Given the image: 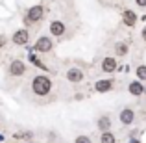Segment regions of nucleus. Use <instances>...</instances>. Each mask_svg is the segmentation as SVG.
<instances>
[{
	"instance_id": "nucleus-1",
	"label": "nucleus",
	"mask_w": 146,
	"mask_h": 143,
	"mask_svg": "<svg viewBox=\"0 0 146 143\" xmlns=\"http://www.w3.org/2000/svg\"><path fill=\"white\" fill-rule=\"evenodd\" d=\"M32 91L37 97H46L52 91V80L46 75H37L32 80Z\"/></svg>"
},
{
	"instance_id": "nucleus-2",
	"label": "nucleus",
	"mask_w": 146,
	"mask_h": 143,
	"mask_svg": "<svg viewBox=\"0 0 146 143\" xmlns=\"http://www.w3.org/2000/svg\"><path fill=\"white\" fill-rule=\"evenodd\" d=\"M43 15H44V6L43 4H35V6H32L26 11L24 22L26 24H35V22H39L41 19H43Z\"/></svg>"
},
{
	"instance_id": "nucleus-3",
	"label": "nucleus",
	"mask_w": 146,
	"mask_h": 143,
	"mask_svg": "<svg viewBox=\"0 0 146 143\" xmlns=\"http://www.w3.org/2000/svg\"><path fill=\"white\" fill-rule=\"evenodd\" d=\"M33 48H35L37 52H43V54L50 52V50L54 48V41H52V37H48V36H41L39 39L35 41Z\"/></svg>"
},
{
	"instance_id": "nucleus-4",
	"label": "nucleus",
	"mask_w": 146,
	"mask_h": 143,
	"mask_svg": "<svg viewBox=\"0 0 146 143\" xmlns=\"http://www.w3.org/2000/svg\"><path fill=\"white\" fill-rule=\"evenodd\" d=\"M7 73L11 76H22L26 73V63L22 60H13L9 63V67H7Z\"/></svg>"
},
{
	"instance_id": "nucleus-5",
	"label": "nucleus",
	"mask_w": 146,
	"mask_h": 143,
	"mask_svg": "<svg viewBox=\"0 0 146 143\" xmlns=\"http://www.w3.org/2000/svg\"><path fill=\"white\" fill-rule=\"evenodd\" d=\"M11 41H13L15 45H19V47H22V45H28V41H30V32H28L26 28L17 30V32L13 34V37H11Z\"/></svg>"
},
{
	"instance_id": "nucleus-6",
	"label": "nucleus",
	"mask_w": 146,
	"mask_h": 143,
	"mask_svg": "<svg viewBox=\"0 0 146 143\" xmlns=\"http://www.w3.org/2000/svg\"><path fill=\"white\" fill-rule=\"evenodd\" d=\"M137 21H139V17H137V13L133 9H124L122 11V22H124L128 28H133V26L137 24Z\"/></svg>"
},
{
	"instance_id": "nucleus-7",
	"label": "nucleus",
	"mask_w": 146,
	"mask_h": 143,
	"mask_svg": "<svg viewBox=\"0 0 146 143\" xmlns=\"http://www.w3.org/2000/svg\"><path fill=\"white\" fill-rule=\"evenodd\" d=\"M83 78H85V75H83V71H82V69H78V67H70L67 71V80H68V82H72V84H80Z\"/></svg>"
},
{
	"instance_id": "nucleus-8",
	"label": "nucleus",
	"mask_w": 146,
	"mask_h": 143,
	"mask_svg": "<svg viewBox=\"0 0 146 143\" xmlns=\"http://www.w3.org/2000/svg\"><path fill=\"white\" fill-rule=\"evenodd\" d=\"M65 32H67V26H65L61 21H52L50 22V34H52L54 37H61Z\"/></svg>"
},
{
	"instance_id": "nucleus-9",
	"label": "nucleus",
	"mask_w": 146,
	"mask_h": 143,
	"mask_svg": "<svg viewBox=\"0 0 146 143\" xmlns=\"http://www.w3.org/2000/svg\"><path fill=\"white\" fill-rule=\"evenodd\" d=\"M118 119H120V123L122 125H131L133 123V119H135V111L131 110V108H124V110L120 111V115H118Z\"/></svg>"
},
{
	"instance_id": "nucleus-10",
	"label": "nucleus",
	"mask_w": 146,
	"mask_h": 143,
	"mask_svg": "<svg viewBox=\"0 0 146 143\" xmlns=\"http://www.w3.org/2000/svg\"><path fill=\"white\" fill-rule=\"evenodd\" d=\"M102 71L104 73H107V75H109V73H115L117 71V60H115V58H104L102 60Z\"/></svg>"
},
{
	"instance_id": "nucleus-11",
	"label": "nucleus",
	"mask_w": 146,
	"mask_h": 143,
	"mask_svg": "<svg viewBox=\"0 0 146 143\" xmlns=\"http://www.w3.org/2000/svg\"><path fill=\"white\" fill-rule=\"evenodd\" d=\"M128 91L133 97H141V95H144V86L141 84V80H135V82L128 84Z\"/></svg>"
},
{
	"instance_id": "nucleus-12",
	"label": "nucleus",
	"mask_w": 146,
	"mask_h": 143,
	"mask_svg": "<svg viewBox=\"0 0 146 143\" xmlns=\"http://www.w3.org/2000/svg\"><path fill=\"white\" fill-rule=\"evenodd\" d=\"M94 89H96L98 93H107V91L113 89V82H111V80H98V82L94 84Z\"/></svg>"
},
{
	"instance_id": "nucleus-13",
	"label": "nucleus",
	"mask_w": 146,
	"mask_h": 143,
	"mask_svg": "<svg viewBox=\"0 0 146 143\" xmlns=\"http://www.w3.org/2000/svg\"><path fill=\"white\" fill-rule=\"evenodd\" d=\"M111 125H113V123H111V117H109V115H102V117L98 119V130H100V132L109 130Z\"/></svg>"
},
{
	"instance_id": "nucleus-14",
	"label": "nucleus",
	"mask_w": 146,
	"mask_h": 143,
	"mask_svg": "<svg viewBox=\"0 0 146 143\" xmlns=\"http://www.w3.org/2000/svg\"><path fill=\"white\" fill-rule=\"evenodd\" d=\"M128 50H129V47L126 43H122V41L115 45V54H117V56H120V58H124L126 54H128Z\"/></svg>"
},
{
	"instance_id": "nucleus-15",
	"label": "nucleus",
	"mask_w": 146,
	"mask_h": 143,
	"mask_svg": "<svg viewBox=\"0 0 146 143\" xmlns=\"http://www.w3.org/2000/svg\"><path fill=\"white\" fill-rule=\"evenodd\" d=\"M100 143H117V138H115L113 132L106 130V132H102V136H100Z\"/></svg>"
},
{
	"instance_id": "nucleus-16",
	"label": "nucleus",
	"mask_w": 146,
	"mask_h": 143,
	"mask_svg": "<svg viewBox=\"0 0 146 143\" xmlns=\"http://www.w3.org/2000/svg\"><path fill=\"white\" fill-rule=\"evenodd\" d=\"M135 75L139 80H146V65H139V67L135 69Z\"/></svg>"
},
{
	"instance_id": "nucleus-17",
	"label": "nucleus",
	"mask_w": 146,
	"mask_h": 143,
	"mask_svg": "<svg viewBox=\"0 0 146 143\" xmlns=\"http://www.w3.org/2000/svg\"><path fill=\"white\" fill-rule=\"evenodd\" d=\"M74 143H93V141H91L89 136H78V138L74 140Z\"/></svg>"
},
{
	"instance_id": "nucleus-18",
	"label": "nucleus",
	"mask_w": 146,
	"mask_h": 143,
	"mask_svg": "<svg viewBox=\"0 0 146 143\" xmlns=\"http://www.w3.org/2000/svg\"><path fill=\"white\" fill-rule=\"evenodd\" d=\"M135 4L139 7H146V0H135Z\"/></svg>"
},
{
	"instance_id": "nucleus-19",
	"label": "nucleus",
	"mask_w": 146,
	"mask_h": 143,
	"mask_svg": "<svg viewBox=\"0 0 146 143\" xmlns=\"http://www.w3.org/2000/svg\"><path fill=\"white\" fill-rule=\"evenodd\" d=\"M141 37H143V41H146V26L143 28V32H141Z\"/></svg>"
},
{
	"instance_id": "nucleus-20",
	"label": "nucleus",
	"mask_w": 146,
	"mask_h": 143,
	"mask_svg": "<svg viewBox=\"0 0 146 143\" xmlns=\"http://www.w3.org/2000/svg\"><path fill=\"white\" fill-rule=\"evenodd\" d=\"M4 43H6V39H4V37H0V47H2Z\"/></svg>"
},
{
	"instance_id": "nucleus-21",
	"label": "nucleus",
	"mask_w": 146,
	"mask_h": 143,
	"mask_svg": "<svg viewBox=\"0 0 146 143\" xmlns=\"http://www.w3.org/2000/svg\"><path fill=\"white\" fill-rule=\"evenodd\" d=\"M0 141H4V136H2V134H0Z\"/></svg>"
},
{
	"instance_id": "nucleus-22",
	"label": "nucleus",
	"mask_w": 146,
	"mask_h": 143,
	"mask_svg": "<svg viewBox=\"0 0 146 143\" xmlns=\"http://www.w3.org/2000/svg\"><path fill=\"white\" fill-rule=\"evenodd\" d=\"M0 125H2V123H0Z\"/></svg>"
}]
</instances>
